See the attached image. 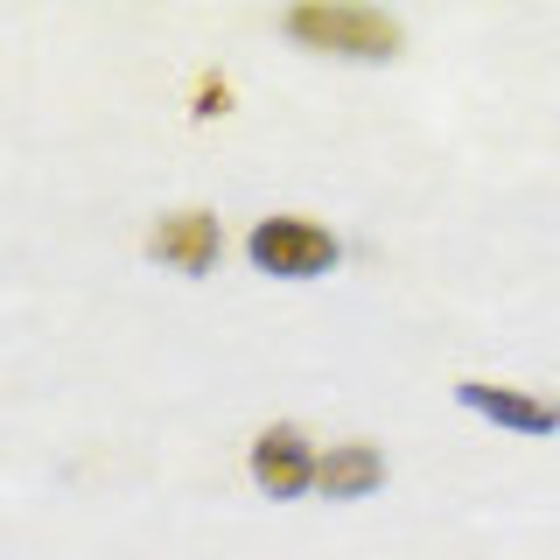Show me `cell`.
I'll return each instance as SVG.
<instances>
[{
    "label": "cell",
    "mask_w": 560,
    "mask_h": 560,
    "mask_svg": "<svg viewBox=\"0 0 560 560\" xmlns=\"http://www.w3.org/2000/svg\"><path fill=\"white\" fill-rule=\"evenodd\" d=\"M280 28H288L302 49H315V57H343V63H393L399 49H407V28H399L393 14H378V8H337V0L294 8Z\"/></svg>",
    "instance_id": "6da1fadb"
},
{
    "label": "cell",
    "mask_w": 560,
    "mask_h": 560,
    "mask_svg": "<svg viewBox=\"0 0 560 560\" xmlns=\"http://www.w3.org/2000/svg\"><path fill=\"white\" fill-rule=\"evenodd\" d=\"M245 259L267 280H315L337 267V232L315 218H259L245 232Z\"/></svg>",
    "instance_id": "7a4b0ae2"
},
{
    "label": "cell",
    "mask_w": 560,
    "mask_h": 560,
    "mask_svg": "<svg viewBox=\"0 0 560 560\" xmlns=\"http://www.w3.org/2000/svg\"><path fill=\"white\" fill-rule=\"evenodd\" d=\"M315 477H323V448H308L302 428H259L253 434V483H259V498L294 504V498L315 490Z\"/></svg>",
    "instance_id": "3957f363"
},
{
    "label": "cell",
    "mask_w": 560,
    "mask_h": 560,
    "mask_svg": "<svg viewBox=\"0 0 560 560\" xmlns=\"http://www.w3.org/2000/svg\"><path fill=\"white\" fill-rule=\"evenodd\" d=\"M455 407L490 420L504 434H560V399L525 393V385H490V378H463L455 385Z\"/></svg>",
    "instance_id": "277c9868"
},
{
    "label": "cell",
    "mask_w": 560,
    "mask_h": 560,
    "mask_svg": "<svg viewBox=\"0 0 560 560\" xmlns=\"http://www.w3.org/2000/svg\"><path fill=\"white\" fill-rule=\"evenodd\" d=\"M148 253L162 259V267H175V273L203 280L218 267V218H210V210H168V218H154Z\"/></svg>",
    "instance_id": "5b68a950"
},
{
    "label": "cell",
    "mask_w": 560,
    "mask_h": 560,
    "mask_svg": "<svg viewBox=\"0 0 560 560\" xmlns=\"http://www.w3.org/2000/svg\"><path fill=\"white\" fill-rule=\"evenodd\" d=\"M385 483V455L372 442H343V448H323V477H315V490L337 504H358L372 498V490Z\"/></svg>",
    "instance_id": "8992f818"
}]
</instances>
